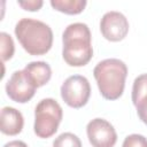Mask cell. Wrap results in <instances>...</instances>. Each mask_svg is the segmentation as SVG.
Segmentation results:
<instances>
[{
  "label": "cell",
  "instance_id": "1",
  "mask_svg": "<svg viewBox=\"0 0 147 147\" xmlns=\"http://www.w3.org/2000/svg\"><path fill=\"white\" fill-rule=\"evenodd\" d=\"M90 28L82 22L69 24L62 33V56L71 67H83L93 56Z\"/></svg>",
  "mask_w": 147,
  "mask_h": 147
},
{
  "label": "cell",
  "instance_id": "2",
  "mask_svg": "<svg viewBox=\"0 0 147 147\" xmlns=\"http://www.w3.org/2000/svg\"><path fill=\"white\" fill-rule=\"evenodd\" d=\"M15 36L30 55L46 54L53 44V31L42 21L24 17L15 25Z\"/></svg>",
  "mask_w": 147,
  "mask_h": 147
},
{
  "label": "cell",
  "instance_id": "3",
  "mask_svg": "<svg viewBox=\"0 0 147 147\" xmlns=\"http://www.w3.org/2000/svg\"><path fill=\"white\" fill-rule=\"evenodd\" d=\"M93 76L101 95L107 100H116L124 92L127 67L119 59H105L94 67Z\"/></svg>",
  "mask_w": 147,
  "mask_h": 147
},
{
  "label": "cell",
  "instance_id": "4",
  "mask_svg": "<svg viewBox=\"0 0 147 147\" xmlns=\"http://www.w3.org/2000/svg\"><path fill=\"white\" fill-rule=\"evenodd\" d=\"M62 117V107L55 99L46 98L40 100L34 109V133L39 138L52 137L57 131Z\"/></svg>",
  "mask_w": 147,
  "mask_h": 147
},
{
  "label": "cell",
  "instance_id": "5",
  "mask_svg": "<svg viewBox=\"0 0 147 147\" xmlns=\"http://www.w3.org/2000/svg\"><path fill=\"white\" fill-rule=\"evenodd\" d=\"M90 95V82L86 77L82 75L70 76L61 85V96L69 107L82 108L87 103Z\"/></svg>",
  "mask_w": 147,
  "mask_h": 147
},
{
  "label": "cell",
  "instance_id": "6",
  "mask_svg": "<svg viewBox=\"0 0 147 147\" xmlns=\"http://www.w3.org/2000/svg\"><path fill=\"white\" fill-rule=\"evenodd\" d=\"M37 88V85L32 82L24 69L14 71L6 83L7 95L18 103H24L31 100Z\"/></svg>",
  "mask_w": 147,
  "mask_h": 147
},
{
  "label": "cell",
  "instance_id": "7",
  "mask_svg": "<svg viewBox=\"0 0 147 147\" xmlns=\"http://www.w3.org/2000/svg\"><path fill=\"white\" fill-rule=\"evenodd\" d=\"M86 133L93 147H114L117 133L113 124L105 118H93L86 125Z\"/></svg>",
  "mask_w": 147,
  "mask_h": 147
},
{
  "label": "cell",
  "instance_id": "8",
  "mask_svg": "<svg viewBox=\"0 0 147 147\" xmlns=\"http://www.w3.org/2000/svg\"><path fill=\"white\" fill-rule=\"evenodd\" d=\"M100 31L107 40L119 41L124 39L129 32V21L121 11L109 10L101 17Z\"/></svg>",
  "mask_w": 147,
  "mask_h": 147
},
{
  "label": "cell",
  "instance_id": "9",
  "mask_svg": "<svg viewBox=\"0 0 147 147\" xmlns=\"http://www.w3.org/2000/svg\"><path fill=\"white\" fill-rule=\"evenodd\" d=\"M131 98L139 118L147 125V74H141L134 79Z\"/></svg>",
  "mask_w": 147,
  "mask_h": 147
},
{
  "label": "cell",
  "instance_id": "10",
  "mask_svg": "<svg viewBox=\"0 0 147 147\" xmlns=\"http://www.w3.org/2000/svg\"><path fill=\"white\" fill-rule=\"evenodd\" d=\"M24 125V118L20 110L13 107H3L0 114V130L7 136L18 134Z\"/></svg>",
  "mask_w": 147,
  "mask_h": 147
},
{
  "label": "cell",
  "instance_id": "11",
  "mask_svg": "<svg viewBox=\"0 0 147 147\" xmlns=\"http://www.w3.org/2000/svg\"><path fill=\"white\" fill-rule=\"evenodd\" d=\"M24 71L29 75L37 87L48 83L52 77V69L45 61H32L24 67Z\"/></svg>",
  "mask_w": 147,
  "mask_h": 147
},
{
  "label": "cell",
  "instance_id": "12",
  "mask_svg": "<svg viewBox=\"0 0 147 147\" xmlns=\"http://www.w3.org/2000/svg\"><path fill=\"white\" fill-rule=\"evenodd\" d=\"M86 0H51V6L64 14L76 15L84 10Z\"/></svg>",
  "mask_w": 147,
  "mask_h": 147
},
{
  "label": "cell",
  "instance_id": "13",
  "mask_svg": "<svg viewBox=\"0 0 147 147\" xmlns=\"http://www.w3.org/2000/svg\"><path fill=\"white\" fill-rule=\"evenodd\" d=\"M53 147H82V141L76 134L63 132L54 139Z\"/></svg>",
  "mask_w": 147,
  "mask_h": 147
},
{
  "label": "cell",
  "instance_id": "14",
  "mask_svg": "<svg viewBox=\"0 0 147 147\" xmlns=\"http://www.w3.org/2000/svg\"><path fill=\"white\" fill-rule=\"evenodd\" d=\"M0 44H1V60L2 62L11 59L14 55V41L7 32H0Z\"/></svg>",
  "mask_w": 147,
  "mask_h": 147
},
{
  "label": "cell",
  "instance_id": "15",
  "mask_svg": "<svg viewBox=\"0 0 147 147\" xmlns=\"http://www.w3.org/2000/svg\"><path fill=\"white\" fill-rule=\"evenodd\" d=\"M122 147H147V138L138 133L129 134L124 139Z\"/></svg>",
  "mask_w": 147,
  "mask_h": 147
},
{
  "label": "cell",
  "instance_id": "16",
  "mask_svg": "<svg viewBox=\"0 0 147 147\" xmlns=\"http://www.w3.org/2000/svg\"><path fill=\"white\" fill-rule=\"evenodd\" d=\"M18 6H21L23 9L25 10H30V11H36L39 10L41 8V6L44 5V2L41 0H25V1H17Z\"/></svg>",
  "mask_w": 147,
  "mask_h": 147
},
{
  "label": "cell",
  "instance_id": "17",
  "mask_svg": "<svg viewBox=\"0 0 147 147\" xmlns=\"http://www.w3.org/2000/svg\"><path fill=\"white\" fill-rule=\"evenodd\" d=\"M2 147H28V145L22 140H11V141L5 144Z\"/></svg>",
  "mask_w": 147,
  "mask_h": 147
}]
</instances>
